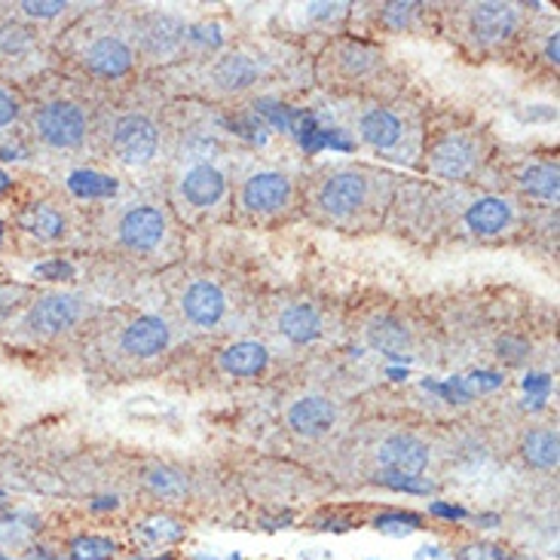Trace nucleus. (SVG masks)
<instances>
[{"instance_id":"nucleus-19","label":"nucleus","mask_w":560,"mask_h":560,"mask_svg":"<svg viewBox=\"0 0 560 560\" xmlns=\"http://www.w3.org/2000/svg\"><path fill=\"white\" fill-rule=\"evenodd\" d=\"M466 224L481 236H497L512 224V206L500 197L478 199V202H471L469 212H466Z\"/></svg>"},{"instance_id":"nucleus-38","label":"nucleus","mask_w":560,"mask_h":560,"mask_svg":"<svg viewBox=\"0 0 560 560\" xmlns=\"http://www.w3.org/2000/svg\"><path fill=\"white\" fill-rule=\"evenodd\" d=\"M37 273L40 276H65V273H71V270H68V267H59V264H49V267H40V270H37Z\"/></svg>"},{"instance_id":"nucleus-26","label":"nucleus","mask_w":560,"mask_h":560,"mask_svg":"<svg viewBox=\"0 0 560 560\" xmlns=\"http://www.w3.org/2000/svg\"><path fill=\"white\" fill-rule=\"evenodd\" d=\"M368 337H371V343L383 352H389V355H398L401 349H408V331L393 322V318H377L371 328H368Z\"/></svg>"},{"instance_id":"nucleus-1","label":"nucleus","mask_w":560,"mask_h":560,"mask_svg":"<svg viewBox=\"0 0 560 560\" xmlns=\"http://www.w3.org/2000/svg\"><path fill=\"white\" fill-rule=\"evenodd\" d=\"M371 197V178L359 168H340L318 187V209L331 218H349L362 212Z\"/></svg>"},{"instance_id":"nucleus-35","label":"nucleus","mask_w":560,"mask_h":560,"mask_svg":"<svg viewBox=\"0 0 560 560\" xmlns=\"http://www.w3.org/2000/svg\"><path fill=\"white\" fill-rule=\"evenodd\" d=\"M28 298V288L22 285H0V318L10 316L19 303Z\"/></svg>"},{"instance_id":"nucleus-23","label":"nucleus","mask_w":560,"mask_h":560,"mask_svg":"<svg viewBox=\"0 0 560 560\" xmlns=\"http://www.w3.org/2000/svg\"><path fill=\"white\" fill-rule=\"evenodd\" d=\"M19 228L31 233V236H37V240H44V243H52L65 233V218L52 206L40 202V206H31V209L19 214Z\"/></svg>"},{"instance_id":"nucleus-42","label":"nucleus","mask_w":560,"mask_h":560,"mask_svg":"<svg viewBox=\"0 0 560 560\" xmlns=\"http://www.w3.org/2000/svg\"><path fill=\"white\" fill-rule=\"evenodd\" d=\"M0 240H3V230H0Z\"/></svg>"},{"instance_id":"nucleus-14","label":"nucleus","mask_w":560,"mask_h":560,"mask_svg":"<svg viewBox=\"0 0 560 560\" xmlns=\"http://www.w3.org/2000/svg\"><path fill=\"white\" fill-rule=\"evenodd\" d=\"M184 22L178 15L156 13L141 25V49L151 59H168L175 56L184 44Z\"/></svg>"},{"instance_id":"nucleus-20","label":"nucleus","mask_w":560,"mask_h":560,"mask_svg":"<svg viewBox=\"0 0 560 560\" xmlns=\"http://www.w3.org/2000/svg\"><path fill=\"white\" fill-rule=\"evenodd\" d=\"M279 328L294 343H313L322 334V318H318V313L310 303H294V306H288L285 313H282Z\"/></svg>"},{"instance_id":"nucleus-5","label":"nucleus","mask_w":560,"mask_h":560,"mask_svg":"<svg viewBox=\"0 0 560 560\" xmlns=\"http://www.w3.org/2000/svg\"><path fill=\"white\" fill-rule=\"evenodd\" d=\"M475 166H478V148L466 136H444L429 151V168L439 178H447V182L469 178Z\"/></svg>"},{"instance_id":"nucleus-34","label":"nucleus","mask_w":560,"mask_h":560,"mask_svg":"<svg viewBox=\"0 0 560 560\" xmlns=\"http://www.w3.org/2000/svg\"><path fill=\"white\" fill-rule=\"evenodd\" d=\"M410 15H413V3H389V7H383V22L389 28L401 31L410 22Z\"/></svg>"},{"instance_id":"nucleus-36","label":"nucleus","mask_w":560,"mask_h":560,"mask_svg":"<svg viewBox=\"0 0 560 560\" xmlns=\"http://www.w3.org/2000/svg\"><path fill=\"white\" fill-rule=\"evenodd\" d=\"M22 10H25V15H31V19H52V15H59L61 10H65V3H59V0H40V3L25 0Z\"/></svg>"},{"instance_id":"nucleus-12","label":"nucleus","mask_w":560,"mask_h":560,"mask_svg":"<svg viewBox=\"0 0 560 560\" xmlns=\"http://www.w3.org/2000/svg\"><path fill=\"white\" fill-rule=\"evenodd\" d=\"M172 340V328L166 325V318L160 316H138L120 337L122 352L136 355V359H151L160 355Z\"/></svg>"},{"instance_id":"nucleus-18","label":"nucleus","mask_w":560,"mask_h":560,"mask_svg":"<svg viewBox=\"0 0 560 560\" xmlns=\"http://www.w3.org/2000/svg\"><path fill=\"white\" fill-rule=\"evenodd\" d=\"M267 362H270V352L255 340H240L221 352V371L233 374V377H255L267 368Z\"/></svg>"},{"instance_id":"nucleus-17","label":"nucleus","mask_w":560,"mask_h":560,"mask_svg":"<svg viewBox=\"0 0 560 560\" xmlns=\"http://www.w3.org/2000/svg\"><path fill=\"white\" fill-rule=\"evenodd\" d=\"M258 65L255 59H248L243 52H228L221 59L214 61L212 80L218 90L224 92H243L248 90L252 83H258Z\"/></svg>"},{"instance_id":"nucleus-28","label":"nucleus","mask_w":560,"mask_h":560,"mask_svg":"<svg viewBox=\"0 0 560 560\" xmlns=\"http://www.w3.org/2000/svg\"><path fill=\"white\" fill-rule=\"evenodd\" d=\"M117 555V542L107 536H80L71 542V560H110Z\"/></svg>"},{"instance_id":"nucleus-9","label":"nucleus","mask_w":560,"mask_h":560,"mask_svg":"<svg viewBox=\"0 0 560 560\" xmlns=\"http://www.w3.org/2000/svg\"><path fill=\"white\" fill-rule=\"evenodd\" d=\"M182 310L184 316L190 318L194 325L212 328L228 313V294L214 285V282H209V279H199V282H194V285L184 291Z\"/></svg>"},{"instance_id":"nucleus-25","label":"nucleus","mask_w":560,"mask_h":560,"mask_svg":"<svg viewBox=\"0 0 560 560\" xmlns=\"http://www.w3.org/2000/svg\"><path fill=\"white\" fill-rule=\"evenodd\" d=\"M144 481H148V490H151L153 497H160V500L178 502L187 497V478H184L182 471L168 469V466L151 469L144 475Z\"/></svg>"},{"instance_id":"nucleus-24","label":"nucleus","mask_w":560,"mask_h":560,"mask_svg":"<svg viewBox=\"0 0 560 560\" xmlns=\"http://www.w3.org/2000/svg\"><path fill=\"white\" fill-rule=\"evenodd\" d=\"M37 49V37L34 31H28L25 25H0V59L7 61H22L25 56H31Z\"/></svg>"},{"instance_id":"nucleus-40","label":"nucleus","mask_w":560,"mask_h":560,"mask_svg":"<svg viewBox=\"0 0 560 560\" xmlns=\"http://www.w3.org/2000/svg\"><path fill=\"white\" fill-rule=\"evenodd\" d=\"M7 184H10V178H7V175H3V172H0V190H3V187H7Z\"/></svg>"},{"instance_id":"nucleus-15","label":"nucleus","mask_w":560,"mask_h":560,"mask_svg":"<svg viewBox=\"0 0 560 560\" xmlns=\"http://www.w3.org/2000/svg\"><path fill=\"white\" fill-rule=\"evenodd\" d=\"M359 132H362L364 144H371L374 151L393 153L405 138V122L386 107H371V110H364L362 120H359Z\"/></svg>"},{"instance_id":"nucleus-6","label":"nucleus","mask_w":560,"mask_h":560,"mask_svg":"<svg viewBox=\"0 0 560 560\" xmlns=\"http://www.w3.org/2000/svg\"><path fill=\"white\" fill-rule=\"evenodd\" d=\"M120 243L132 252H151L166 240V214L153 206H136L120 218Z\"/></svg>"},{"instance_id":"nucleus-4","label":"nucleus","mask_w":560,"mask_h":560,"mask_svg":"<svg viewBox=\"0 0 560 560\" xmlns=\"http://www.w3.org/2000/svg\"><path fill=\"white\" fill-rule=\"evenodd\" d=\"M83 316V303L74 294H46L28 306L22 318V328L34 337H56V334L74 328Z\"/></svg>"},{"instance_id":"nucleus-22","label":"nucleus","mask_w":560,"mask_h":560,"mask_svg":"<svg viewBox=\"0 0 560 560\" xmlns=\"http://www.w3.org/2000/svg\"><path fill=\"white\" fill-rule=\"evenodd\" d=\"M521 454L524 459L536 466V469H558L560 459V441L558 432H548V429H533L527 432V439L521 444Z\"/></svg>"},{"instance_id":"nucleus-21","label":"nucleus","mask_w":560,"mask_h":560,"mask_svg":"<svg viewBox=\"0 0 560 560\" xmlns=\"http://www.w3.org/2000/svg\"><path fill=\"white\" fill-rule=\"evenodd\" d=\"M334 65L343 71V77H364L380 65V52L359 40H343L334 46Z\"/></svg>"},{"instance_id":"nucleus-11","label":"nucleus","mask_w":560,"mask_h":560,"mask_svg":"<svg viewBox=\"0 0 560 560\" xmlns=\"http://www.w3.org/2000/svg\"><path fill=\"white\" fill-rule=\"evenodd\" d=\"M334 423H337V408L325 395H306L288 410V425L303 439H318V435L331 432Z\"/></svg>"},{"instance_id":"nucleus-32","label":"nucleus","mask_w":560,"mask_h":560,"mask_svg":"<svg viewBox=\"0 0 560 560\" xmlns=\"http://www.w3.org/2000/svg\"><path fill=\"white\" fill-rule=\"evenodd\" d=\"M456 560H509V555L500 546H490V542H471V546L459 548Z\"/></svg>"},{"instance_id":"nucleus-10","label":"nucleus","mask_w":560,"mask_h":560,"mask_svg":"<svg viewBox=\"0 0 560 560\" xmlns=\"http://www.w3.org/2000/svg\"><path fill=\"white\" fill-rule=\"evenodd\" d=\"M469 19L471 34L487 46L509 40L517 28V10L512 3H475Z\"/></svg>"},{"instance_id":"nucleus-41","label":"nucleus","mask_w":560,"mask_h":560,"mask_svg":"<svg viewBox=\"0 0 560 560\" xmlns=\"http://www.w3.org/2000/svg\"><path fill=\"white\" fill-rule=\"evenodd\" d=\"M151 560H172V558H168V555H163V558H151Z\"/></svg>"},{"instance_id":"nucleus-33","label":"nucleus","mask_w":560,"mask_h":560,"mask_svg":"<svg viewBox=\"0 0 560 560\" xmlns=\"http://www.w3.org/2000/svg\"><path fill=\"white\" fill-rule=\"evenodd\" d=\"M19 114H22L19 98H15L13 92L7 90V86H0V129L13 126V122L19 120Z\"/></svg>"},{"instance_id":"nucleus-29","label":"nucleus","mask_w":560,"mask_h":560,"mask_svg":"<svg viewBox=\"0 0 560 560\" xmlns=\"http://www.w3.org/2000/svg\"><path fill=\"white\" fill-rule=\"evenodd\" d=\"M141 536L153 542V546H166V542H178L184 539V524L172 521V517H151L141 524Z\"/></svg>"},{"instance_id":"nucleus-8","label":"nucleus","mask_w":560,"mask_h":560,"mask_svg":"<svg viewBox=\"0 0 560 560\" xmlns=\"http://www.w3.org/2000/svg\"><path fill=\"white\" fill-rule=\"evenodd\" d=\"M132 61H136L132 46L126 44L122 37H114V34H107V37H95V40L83 49V65L90 68L92 74H98V77L129 74Z\"/></svg>"},{"instance_id":"nucleus-3","label":"nucleus","mask_w":560,"mask_h":560,"mask_svg":"<svg viewBox=\"0 0 560 560\" xmlns=\"http://www.w3.org/2000/svg\"><path fill=\"white\" fill-rule=\"evenodd\" d=\"M110 144H114V153H117L120 163H126V166H144V163H151L153 156H156L160 129L144 114H126L114 126Z\"/></svg>"},{"instance_id":"nucleus-37","label":"nucleus","mask_w":560,"mask_h":560,"mask_svg":"<svg viewBox=\"0 0 560 560\" xmlns=\"http://www.w3.org/2000/svg\"><path fill=\"white\" fill-rule=\"evenodd\" d=\"M413 560H451V555L441 546H423L413 555Z\"/></svg>"},{"instance_id":"nucleus-39","label":"nucleus","mask_w":560,"mask_h":560,"mask_svg":"<svg viewBox=\"0 0 560 560\" xmlns=\"http://www.w3.org/2000/svg\"><path fill=\"white\" fill-rule=\"evenodd\" d=\"M546 52H548V59L558 61V34H551V40H548Z\"/></svg>"},{"instance_id":"nucleus-13","label":"nucleus","mask_w":560,"mask_h":560,"mask_svg":"<svg viewBox=\"0 0 560 560\" xmlns=\"http://www.w3.org/2000/svg\"><path fill=\"white\" fill-rule=\"evenodd\" d=\"M380 466L395 475H420L429 466V447L413 435H393L380 444Z\"/></svg>"},{"instance_id":"nucleus-16","label":"nucleus","mask_w":560,"mask_h":560,"mask_svg":"<svg viewBox=\"0 0 560 560\" xmlns=\"http://www.w3.org/2000/svg\"><path fill=\"white\" fill-rule=\"evenodd\" d=\"M224 190H228V178H224L214 166H209V163L184 172L182 194L184 199H187L190 206H197V209H209V206H214L218 199L224 197Z\"/></svg>"},{"instance_id":"nucleus-31","label":"nucleus","mask_w":560,"mask_h":560,"mask_svg":"<svg viewBox=\"0 0 560 560\" xmlns=\"http://www.w3.org/2000/svg\"><path fill=\"white\" fill-rule=\"evenodd\" d=\"M377 530L389 533V536H408V533H413L417 527H420V517L413 515H383L377 517V524H374Z\"/></svg>"},{"instance_id":"nucleus-30","label":"nucleus","mask_w":560,"mask_h":560,"mask_svg":"<svg viewBox=\"0 0 560 560\" xmlns=\"http://www.w3.org/2000/svg\"><path fill=\"white\" fill-rule=\"evenodd\" d=\"M68 184H71V190L80 194V197H105V194H114V182L105 178V175H95V172H74Z\"/></svg>"},{"instance_id":"nucleus-2","label":"nucleus","mask_w":560,"mask_h":560,"mask_svg":"<svg viewBox=\"0 0 560 560\" xmlns=\"http://www.w3.org/2000/svg\"><path fill=\"white\" fill-rule=\"evenodd\" d=\"M34 129H37V138L44 144L68 151L86 138V114L74 102H49L37 110Z\"/></svg>"},{"instance_id":"nucleus-27","label":"nucleus","mask_w":560,"mask_h":560,"mask_svg":"<svg viewBox=\"0 0 560 560\" xmlns=\"http://www.w3.org/2000/svg\"><path fill=\"white\" fill-rule=\"evenodd\" d=\"M521 187L539 199H558V166H530L521 175Z\"/></svg>"},{"instance_id":"nucleus-7","label":"nucleus","mask_w":560,"mask_h":560,"mask_svg":"<svg viewBox=\"0 0 560 560\" xmlns=\"http://www.w3.org/2000/svg\"><path fill=\"white\" fill-rule=\"evenodd\" d=\"M291 199V182L282 172H258L243 184V206L248 212L273 214Z\"/></svg>"}]
</instances>
